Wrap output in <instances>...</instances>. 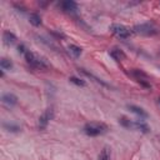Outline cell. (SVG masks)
Segmentation results:
<instances>
[{
	"label": "cell",
	"mask_w": 160,
	"mask_h": 160,
	"mask_svg": "<svg viewBox=\"0 0 160 160\" xmlns=\"http://www.w3.org/2000/svg\"><path fill=\"white\" fill-rule=\"evenodd\" d=\"M110 56L115 60V61H121V60H124L125 58H126V55H125V52L122 51V50H120V49H112V50H110Z\"/></svg>",
	"instance_id": "9"
},
{
	"label": "cell",
	"mask_w": 160,
	"mask_h": 160,
	"mask_svg": "<svg viewBox=\"0 0 160 160\" xmlns=\"http://www.w3.org/2000/svg\"><path fill=\"white\" fill-rule=\"evenodd\" d=\"M1 101H2V104H4L5 106L11 108V106L16 105L18 98H16L14 94H11V92H5V94H2V96H1Z\"/></svg>",
	"instance_id": "7"
},
{
	"label": "cell",
	"mask_w": 160,
	"mask_h": 160,
	"mask_svg": "<svg viewBox=\"0 0 160 160\" xmlns=\"http://www.w3.org/2000/svg\"><path fill=\"white\" fill-rule=\"evenodd\" d=\"M24 58L26 60V62L29 65H31L34 69L36 70H41V71H46L49 69V64L46 62V60L36 54H34L32 51L30 50H26L25 54H24Z\"/></svg>",
	"instance_id": "1"
},
{
	"label": "cell",
	"mask_w": 160,
	"mask_h": 160,
	"mask_svg": "<svg viewBox=\"0 0 160 160\" xmlns=\"http://www.w3.org/2000/svg\"><path fill=\"white\" fill-rule=\"evenodd\" d=\"M68 50H69V54H70L74 59H78V58L81 55V51H82L80 46L74 45V44H70V45L68 46Z\"/></svg>",
	"instance_id": "10"
},
{
	"label": "cell",
	"mask_w": 160,
	"mask_h": 160,
	"mask_svg": "<svg viewBox=\"0 0 160 160\" xmlns=\"http://www.w3.org/2000/svg\"><path fill=\"white\" fill-rule=\"evenodd\" d=\"M69 80H70V82L75 84L76 86H85V85H86V84H85V81H84L82 79L76 78V76H70V78H69Z\"/></svg>",
	"instance_id": "17"
},
{
	"label": "cell",
	"mask_w": 160,
	"mask_h": 160,
	"mask_svg": "<svg viewBox=\"0 0 160 160\" xmlns=\"http://www.w3.org/2000/svg\"><path fill=\"white\" fill-rule=\"evenodd\" d=\"M132 31L140 35H155L159 32V29L151 22H145V24H139L134 26Z\"/></svg>",
	"instance_id": "3"
},
{
	"label": "cell",
	"mask_w": 160,
	"mask_h": 160,
	"mask_svg": "<svg viewBox=\"0 0 160 160\" xmlns=\"http://www.w3.org/2000/svg\"><path fill=\"white\" fill-rule=\"evenodd\" d=\"M159 104H160V98H159Z\"/></svg>",
	"instance_id": "19"
},
{
	"label": "cell",
	"mask_w": 160,
	"mask_h": 160,
	"mask_svg": "<svg viewBox=\"0 0 160 160\" xmlns=\"http://www.w3.org/2000/svg\"><path fill=\"white\" fill-rule=\"evenodd\" d=\"M109 29H110V31L112 34H115L120 39H128V38H130V35L132 32L129 28H126L122 24H111Z\"/></svg>",
	"instance_id": "4"
},
{
	"label": "cell",
	"mask_w": 160,
	"mask_h": 160,
	"mask_svg": "<svg viewBox=\"0 0 160 160\" xmlns=\"http://www.w3.org/2000/svg\"><path fill=\"white\" fill-rule=\"evenodd\" d=\"M2 126H4L8 131H19V130H20L18 125H12V124H6V122H4Z\"/></svg>",
	"instance_id": "18"
},
{
	"label": "cell",
	"mask_w": 160,
	"mask_h": 160,
	"mask_svg": "<svg viewBox=\"0 0 160 160\" xmlns=\"http://www.w3.org/2000/svg\"><path fill=\"white\" fill-rule=\"evenodd\" d=\"M29 21L34 26H40L41 25V18L38 14H30L29 15Z\"/></svg>",
	"instance_id": "14"
},
{
	"label": "cell",
	"mask_w": 160,
	"mask_h": 160,
	"mask_svg": "<svg viewBox=\"0 0 160 160\" xmlns=\"http://www.w3.org/2000/svg\"><path fill=\"white\" fill-rule=\"evenodd\" d=\"M131 74H132V76L136 79V81H138L139 84H141L144 88H146V89H150V88H151V85H150V80H149V76H148L144 71L138 70V69H134V70L131 71Z\"/></svg>",
	"instance_id": "5"
},
{
	"label": "cell",
	"mask_w": 160,
	"mask_h": 160,
	"mask_svg": "<svg viewBox=\"0 0 160 160\" xmlns=\"http://www.w3.org/2000/svg\"><path fill=\"white\" fill-rule=\"evenodd\" d=\"M0 66H1L2 70H10V69L12 68V62H11L9 59L2 58V59L0 60Z\"/></svg>",
	"instance_id": "16"
},
{
	"label": "cell",
	"mask_w": 160,
	"mask_h": 160,
	"mask_svg": "<svg viewBox=\"0 0 160 160\" xmlns=\"http://www.w3.org/2000/svg\"><path fill=\"white\" fill-rule=\"evenodd\" d=\"M106 131V125L101 122H88L84 126V132L88 136H98Z\"/></svg>",
	"instance_id": "2"
},
{
	"label": "cell",
	"mask_w": 160,
	"mask_h": 160,
	"mask_svg": "<svg viewBox=\"0 0 160 160\" xmlns=\"http://www.w3.org/2000/svg\"><path fill=\"white\" fill-rule=\"evenodd\" d=\"M52 116H54V111H52V109L51 108H49V109H46L41 115H40V118H39V129H45L46 126H48V124H49V121L52 119Z\"/></svg>",
	"instance_id": "6"
},
{
	"label": "cell",
	"mask_w": 160,
	"mask_h": 160,
	"mask_svg": "<svg viewBox=\"0 0 160 160\" xmlns=\"http://www.w3.org/2000/svg\"><path fill=\"white\" fill-rule=\"evenodd\" d=\"M128 108H129V110H131L134 114L139 115L140 118H148V112H146L144 109H141V108H139V106H135V105H128Z\"/></svg>",
	"instance_id": "12"
},
{
	"label": "cell",
	"mask_w": 160,
	"mask_h": 160,
	"mask_svg": "<svg viewBox=\"0 0 160 160\" xmlns=\"http://www.w3.org/2000/svg\"><path fill=\"white\" fill-rule=\"evenodd\" d=\"M110 155H111L110 148H109V146H104V148H102V150L100 151L99 160H110Z\"/></svg>",
	"instance_id": "13"
},
{
	"label": "cell",
	"mask_w": 160,
	"mask_h": 160,
	"mask_svg": "<svg viewBox=\"0 0 160 160\" xmlns=\"http://www.w3.org/2000/svg\"><path fill=\"white\" fill-rule=\"evenodd\" d=\"M132 128L136 129V130H139V131H142V132H149L148 125L144 124V122H141V121H135V122H132Z\"/></svg>",
	"instance_id": "15"
},
{
	"label": "cell",
	"mask_w": 160,
	"mask_h": 160,
	"mask_svg": "<svg viewBox=\"0 0 160 160\" xmlns=\"http://www.w3.org/2000/svg\"><path fill=\"white\" fill-rule=\"evenodd\" d=\"M61 8H62V10L66 11V12H75V11L78 10L76 2H74V1H71V0L62 1V2H61Z\"/></svg>",
	"instance_id": "8"
},
{
	"label": "cell",
	"mask_w": 160,
	"mask_h": 160,
	"mask_svg": "<svg viewBox=\"0 0 160 160\" xmlns=\"http://www.w3.org/2000/svg\"><path fill=\"white\" fill-rule=\"evenodd\" d=\"M2 40H4V44L5 45H11V44H14L16 41V36L12 32H10V31H4Z\"/></svg>",
	"instance_id": "11"
}]
</instances>
